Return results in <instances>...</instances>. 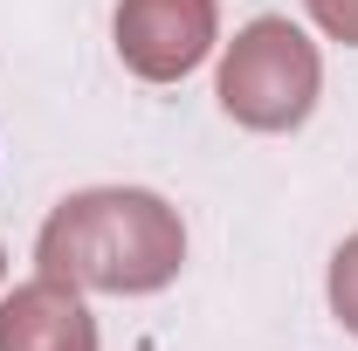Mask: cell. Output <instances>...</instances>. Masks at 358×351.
Listing matches in <instances>:
<instances>
[{"instance_id":"cell-7","label":"cell","mask_w":358,"mask_h":351,"mask_svg":"<svg viewBox=\"0 0 358 351\" xmlns=\"http://www.w3.org/2000/svg\"><path fill=\"white\" fill-rule=\"evenodd\" d=\"M0 275H7V248H0Z\"/></svg>"},{"instance_id":"cell-3","label":"cell","mask_w":358,"mask_h":351,"mask_svg":"<svg viewBox=\"0 0 358 351\" xmlns=\"http://www.w3.org/2000/svg\"><path fill=\"white\" fill-rule=\"evenodd\" d=\"M214 48V0H117V55L145 83H179Z\"/></svg>"},{"instance_id":"cell-4","label":"cell","mask_w":358,"mask_h":351,"mask_svg":"<svg viewBox=\"0 0 358 351\" xmlns=\"http://www.w3.org/2000/svg\"><path fill=\"white\" fill-rule=\"evenodd\" d=\"M0 351H96V317L69 282L35 275L0 303Z\"/></svg>"},{"instance_id":"cell-5","label":"cell","mask_w":358,"mask_h":351,"mask_svg":"<svg viewBox=\"0 0 358 351\" xmlns=\"http://www.w3.org/2000/svg\"><path fill=\"white\" fill-rule=\"evenodd\" d=\"M331 310H338V324L358 338V234L331 255Z\"/></svg>"},{"instance_id":"cell-2","label":"cell","mask_w":358,"mask_h":351,"mask_svg":"<svg viewBox=\"0 0 358 351\" xmlns=\"http://www.w3.org/2000/svg\"><path fill=\"white\" fill-rule=\"evenodd\" d=\"M317 83H324V62L303 42V28L289 21H248L221 55V110L248 131H296L317 110Z\"/></svg>"},{"instance_id":"cell-1","label":"cell","mask_w":358,"mask_h":351,"mask_svg":"<svg viewBox=\"0 0 358 351\" xmlns=\"http://www.w3.org/2000/svg\"><path fill=\"white\" fill-rule=\"evenodd\" d=\"M35 255H42V275L69 282V289L152 296L186 262V227L145 186H90L42 220Z\"/></svg>"},{"instance_id":"cell-6","label":"cell","mask_w":358,"mask_h":351,"mask_svg":"<svg viewBox=\"0 0 358 351\" xmlns=\"http://www.w3.org/2000/svg\"><path fill=\"white\" fill-rule=\"evenodd\" d=\"M303 7L317 14V28H324V35H338V42L358 48V0H303Z\"/></svg>"}]
</instances>
